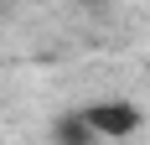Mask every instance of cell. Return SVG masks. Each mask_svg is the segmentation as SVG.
<instances>
[{
  "label": "cell",
  "mask_w": 150,
  "mask_h": 145,
  "mask_svg": "<svg viewBox=\"0 0 150 145\" xmlns=\"http://www.w3.org/2000/svg\"><path fill=\"white\" fill-rule=\"evenodd\" d=\"M83 119L93 124V135H98V140H129V135L145 124V109H140V99L109 93V99L83 104Z\"/></svg>",
  "instance_id": "obj_1"
},
{
  "label": "cell",
  "mask_w": 150,
  "mask_h": 145,
  "mask_svg": "<svg viewBox=\"0 0 150 145\" xmlns=\"http://www.w3.org/2000/svg\"><path fill=\"white\" fill-rule=\"evenodd\" d=\"M52 145H98V135L83 119V109H67V114L52 119Z\"/></svg>",
  "instance_id": "obj_2"
}]
</instances>
